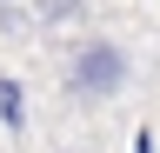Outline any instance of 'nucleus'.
<instances>
[{
	"instance_id": "20e7f679",
	"label": "nucleus",
	"mask_w": 160,
	"mask_h": 153,
	"mask_svg": "<svg viewBox=\"0 0 160 153\" xmlns=\"http://www.w3.org/2000/svg\"><path fill=\"white\" fill-rule=\"evenodd\" d=\"M133 153H153V140H147V133H133Z\"/></svg>"
},
{
	"instance_id": "f03ea898",
	"label": "nucleus",
	"mask_w": 160,
	"mask_h": 153,
	"mask_svg": "<svg viewBox=\"0 0 160 153\" xmlns=\"http://www.w3.org/2000/svg\"><path fill=\"white\" fill-rule=\"evenodd\" d=\"M0 120H7L13 133L27 127V93H20V80H0Z\"/></svg>"
},
{
	"instance_id": "7ed1b4c3",
	"label": "nucleus",
	"mask_w": 160,
	"mask_h": 153,
	"mask_svg": "<svg viewBox=\"0 0 160 153\" xmlns=\"http://www.w3.org/2000/svg\"><path fill=\"white\" fill-rule=\"evenodd\" d=\"M87 13V0H33V20H73Z\"/></svg>"
},
{
	"instance_id": "39448f33",
	"label": "nucleus",
	"mask_w": 160,
	"mask_h": 153,
	"mask_svg": "<svg viewBox=\"0 0 160 153\" xmlns=\"http://www.w3.org/2000/svg\"><path fill=\"white\" fill-rule=\"evenodd\" d=\"M7 7H13V0H0V13H7Z\"/></svg>"
},
{
	"instance_id": "f257e3e1",
	"label": "nucleus",
	"mask_w": 160,
	"mask_h": 153,
	"mask_svg": "<svg viewBox=\"0 0 160 153\" xmlns=\"http://www.w3.org/2000/svg\"><path fill=\"white\" fill-rule=\"evenodd\" d=\"M127 80H133V60H127L120 40H80V47H67V93L73 100H113Z\"/></svg>"
}]
</instances>
